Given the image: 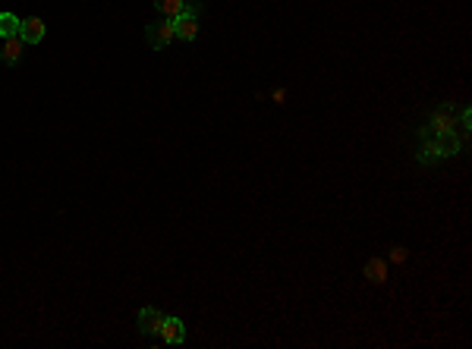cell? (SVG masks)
<instances>
[{
	"label": "cell",
	"instance_id": "2",
	"mask_svg": "<svg viewBox=\"0 0 472 349\" xmlns=\"http://www.w3.org/2000/svg\"><path fill=\"white\" fill-rule=\"evenodd\" d=\"M19 38H23L25 45H41V41H45V19H38V16L23 19V25H19Z\"/></svg>",
	"mask_w": 472,
	"mask_h": 349
},
{
	"label": "cell",
	"instance_id": "1",
	"mask_svg": "<svg viewBox=\"0 0 472 349\" xmlns=\"http://www.w3.org/2000/svg\"><path fill=\"white\" fill-rule=\"evenodd\" d=\"M145 38L155 51H164V47L173 41V23H170V19H158V23H151L145 29Z\"/></svg>",
	"mask_w": 472,
	"mask_h": 349
},
{
	"label": "cell",
	"instance_id": "4",
	"mask_svg": "<svg viewBox=\"0 0 472 349\" xmlns=\"http://www.w3.org/2000/svg\"><path fill=\"white\" fill-rule=\"evenodd\" d=\"M161 327H164V315L158 312V308H142L139 312V334L155 337V334H161Z\"/></svg>",
	"mask_w": 472,
	"mask_h": 349
},
{
	"label": "cell",
	"instance_id": "3",
	"mask_svg": "<svg viewBox=\"0 0 472 349\" xmlns=\"http://www.w3.org/2000/svg\"><path fill=\"white\" fill-rule=\"evenodd\" d=\"M173 23V38L180 41H192V38L199 35V16H177V19H170Z\"/></svg>",
	"mask_w": 472,
	"mask_h": 349
},
{
	"label": "cell",
	"instance_id": "8",
	"mask_svg": "<svg viewBox=\"0 0 472 349\" xmlns=\"http://www.w3.org/2000/svg\"><path fill=\"white\" fill-rule=\"evenodd\" d=\"M19 25H23V19L13 13H0V38H13L19 35Z\"/></svg>",
	"mask_w": 472,
	"mask_h": 349
},
{
	"label": "cell",
	"instance_id": "7",
	"mask_svg": "<svg viewBox=\"0 0 472 349\" xmlns=\"http://www.w3.org/2000/svg\"><path fill=\"white\" fill-rule=\"evenodd\" d=\"M23 51H25V41L19 35H13V38H7V45H3V51H0V63H7V67H13L16 60L23 57Z\"/></svg>",
	"mask_w": 472,
	"mask_h": 349
},
{
	"label": "cell",
	"instance_id": "6",
	"mask_svg": "<svg viewBox=\"0 0 472 349\" xmlns=\"http://www.w3.org/2000/svg\"><path fill=\"white\" fill-rule=\"evenodd\" d=\"M428 133H431V135L453 133V107H441L435 117L428 120Z\"/></svg>",
	"mask_w": 472,
	"mask_h": 349
},
{
	"label": "cell",
	"instance_id": "11",
	"mask_svg": "<svg viewBox=\"0 0 472 349\" xmlns=\"http://www.w3.org/2000/svg\"><path fill=\"white\" fill-rule=\"evenodd\" d=\"M391 258H394V261H403V258H406V249H394Z\"/></svg>",
	"mask_w": 472,
	"mask_h": 349
},
{
	"label": "cell",
	"instance_id": "5",
	"mask_svg": "<svg viewBox=\"0 0 472 349\" xmlns=\"http://www.w3.org/2000/svg\"><path fill=\"white\" fill-rule=\"evenodd\" d=\"M161 340L167 346H180L186 340V324L180 318H164V327H161Z\"/></svg>",
	"mask_w": 472,
	"mask_h": 349
},
{
	"label": "cell",
	"instance_id": "10",
	"mask_svg": "<svg viewBox=\"0 0 472 349\" xmlns=\"http://www.w3.org/2000/svg\"><path fill=\"white\" fill-rule=\"evenodd\" d=\"M365 274H369V280H378V283H381V280H384V264H381L378 258H372L369 264H365Z\"/></svg>",
	"mask_w": 472,
	"mask_h": 349
},
{
	"label": "cell",
	"instance_id": "9",
	"mask_svg": "<svg viewBox=\"0 0 472 349\" xmlns=\"http://www.w3.org/2000/svg\"><path fill=\"white\" fill-rule=\"evenodd\" d=\"M158 10H161L167 19H177L186 13V0H158Z\"/></svg>",
	"mask_w": 472,
	"mask_h": 349
}]
</instances>
